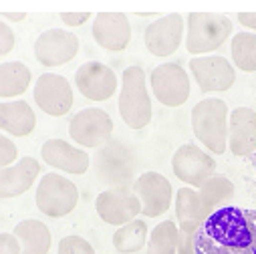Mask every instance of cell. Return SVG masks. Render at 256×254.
<instances>
[{
    "label": "cell",
    "mask_w": 256,
    "mask_h": 254,
    "mask_svg": "<svg viewBox=\"0 0 256 254\" xmlns=\"http://www.w3.org/2000/svg\"><path fill=\"white\" fill-rule=\"evenodd\" d=\"M176 250H178V224L174 220H164L152 230L148 238L146 254H176Z\"/></svg>",
    "instance_id": "4316f807"
},
{
    "label": "cell",
    "mask_w": 256,
    "mask_h": 254,
    "mask_svg": "<svg viewBox=\"0 0 256 254\" xmlns=\"http://www.w3.org/2000/svg\"><path fill=\"white\" fill-rule=\"evenodd\" d=\"M91 18V12H60V20L67 26H81Z\"/></svg>",
    "instance_id": "d6a6232c"
},
{
    "label": "cell",
    "mask_w": 256,
    "mask_h": 254,
    "mask_svg": "<svg viewBox=\"0 0 256 254\" xmlns=\"http://www.w3.org/2000/svg\"><path fill=\"white\" fill-rule=\"evenodd\" d=\"M34 202L40 214L48 218H65L79 204V190L69 178L50 172L40 178Z\"/></svg>",
    "instance_id": "5b68a950"
},
{
    "label": "cell",
    "mask_w": 256,
    "mask_h": 254,
    "mask_svg": "<svg viewBox=\"0 0 256 254\" xmlns=\"http://www.w3.org/2000/svg\"><path fill=\"white\" fill-rule=\"evenodd\" d=\"M0 254H20L18 240L12 232H0Z\"/></svg>",
    "instance_id": "1f68e13d"
},
{
    "label": "cell",
    "mask_w": 256,
    "mask_h": 254,
    "mask_svg": "<svg viewBox=\"0 0 256 254\" xmlns=\"http://www.w3.org/2000/svg\"><path fill=\"white\" fill-rule=\"evenodd\" d=\"M176 218H178V230L184 232H198V228L202 226V222L208 218L200 196H198V190L194 188H180L178 194H176Z\"/></svg>",
    "instance_id": "44dd1931"
},
{
    "label": "cell",
    "mask_w": 256,
    "mask_h": 254,
    "mask_svg": "<svg viewBox=\"0 0 256 254\" xmlns=\"http://www.w3.org/2000/svg\"><path fill=\"white\" fill-rule=\"evenodd\" d=\"M186 26V48L190 54L214 52L232 34V20L220 12H190Z\"/></svg>",
    "instance_id": "277c9868"
},
{
    "label": "cell",
    "mask_w": 256,
    "mask_h": 254,
    "mask_svg": "<svg viewBox=\"0 0 256 254\" xmlns=\"http://www.w3.org/2000/svg\"><path fill=\"white\" fill-rule=\"evenodd\" d=\"M228 148L234 156L244 158L256 150V111L236 107L228 115Z\"/></svg>",
    "instance_id": "ac0fdd59"
},
{
    "label": "cell",
    "mask_w": 256,
    "mask_h": 254,
    "mask_svg": "<svg viewBox=\"0 0 256 254\" xmlns=\"http://www.w3.org/2000/svg\"><path fill=\"white\" fill-rule=\"evenodd\" d=\"M156 99L166 107H182L190 97V77L178 62H162L150 75Z\"/></svg>",
    "instance_id": "9c48e42d"
},
{
    "label": "cell",
    "mask_w": 256,
    "mask_h": 254,
    "mask_svg": "<svg viewBox=\"0 0 256 254\" xmlns=\"http://www.w3.org/2000/svg\"><path fill=\"white\" fill-rule=\"evenodd\" d=\"M14 238L18 240L20 254H48L52 244V234L48 226L36 218L22 220L12 230Z\"/></svg>",
    "instance_id": "7402d4cb"
},
{
    "label": "cell",
    "mask_w": 256,
    "mask_h": 254,
    "mask_svg": "<svg viewBox=\"0 0 256 254\" xmlns=\"http://www.w3.org/2000/svg\"><path fill=\"white\" fill-rule=\"evenodd\" d=\"M40 174V164L26 156L8 168H0V198H16L26 194Z\"/></svg>",
    "instance_id": "d6986e66"
},
{
    "label": "cell",
    "mask_w": 256,
    "mask_h": 254,
    "mask_svg": "<svg viewBox=\"0 0 256 254\" xmlns=\"http://www.w3.org/2000/svg\"><path fill=\"white\" fill-rule=\"evenodd\" d=\"M95 210L105 224L121 228L142 214V204H140V200L134 194L132 188L115 186V188H109L97 196Z\"/></svg>",
    "instance_id": "ba28073f"
},
{
    "label": "cell",
    "mask_w": 256,
    "mask_h": 254,
    "mask_svg": "<svg viewBox=\"0 0 256 254\" xmlns=\"http://www.w3.org/2000/svg\"><path fill=\"white\" fill-rule=\"evenodd\" d=\"M190 73L200 91H228L236 81V71L226 56H194L190 58Z\"/></svg>",
    "instance_id": "4fadbf2b"
},
{
    "label": "cell",
    "mask_w": 256,
    "mask_h": 254,
    "mask_svg": "<svg viewBox=\"0 0 256 254\" xmlns=\"http://www.w3.org/2000/svg\"><path fill=\"white\" fill-rule=\"evenodd\" d=\"M34 103L36 107L50 115L62 117L73 107V89L71 83L56 73H42L34 85Z\"/></svg>",
    "instance_id": "7c38bea8"
},
{
    "label": "cell",
    "mask_w": 256,
    "mask_h": 254,
    "mask_svg": "<svg viewBox=\"0 0 256 254\" xmlns=\"http://www.w3.org/2000/svg\"><path fill=\"white\" fill-rule=\"evenodd\" d=\"M198 196L206 216H210L216 210L228 206V202L234 198V184L226 176H212L204 186L198 188Z\"/></svg>",
    "instance_id": "cb8c5ba5"
},
{
    "label": "cell",
    "mask_w": 256,
    "mask_h": 254,
    "mask_svg": "<svg viewBox=\"0 0 256 254\" xmlns=\"http://www.w3.org/2000/svg\"><path fill=\"white\" fill-rule=\"evenodd\" d=\"M75 85L79 93L89 101H107L117 91V75L111 67L99 60H89L77 69Z\"/></svg>",
    "instance_id": "5bb4252c"
},
{
    "label": "cell",
    "mask_w": 256,
    "mask_h": 254,
    "mask_svg": "<svg viewBox=\"0 0 256 254\" xmlns=\"http://www.w3.org/2000/svg\"><path fill=\"white\" fill-rule=\"evenodd\" d=\"M184 16L178 12L160 16L158 20H154L152 24H148L146 34H144V42L146 48L154 54V56H170L174 54L184 38Z\"/></svg>",
    "instance_id": "9a60e30c"
},
{
    "label": "cell",
    "mask_w": 256,
    "mask_h": 254,
    "mask_svg": "<svg viewBox=\"0 0 256 254\" xmlns=\"http://www.w3.org/2000/svg\"><path fill=\"white\" fill-rule=\"evenodd\" d=\"M132 190L142 204V214L146 218H158L166 214L172 206V184L160 172H144L136 180Z\"/></svg>",
    "instance_id": "8fae6325"
},
{
    "label": "cell",
    "mask_w": 256,
    "mask_h": 254,
    "mask_svg": "<svg viewBox=\"0 0 256 254\" xmlns=\"http://www.w3.org/2000/svg\"><path fill=\"white\" fill-rule=\"evenodd\" d=\"M196 254H256V210L224 206L196 232Z\"/></svg>",
    "instance_id": "6da1fadb"
},
{
    "label": "cell",
    "mask_w": 256,
    "mask_h": 254,
    "mask_svg": "<svg viewBox=\"0 0 256 254\" xmlns=\"http://www.w3.org/2000/svg\"><path fill=\"white\" fill-rule=\"evenodd\" d=\"M36 115L26 101L0 103V130L14 138H26L34 132Z\"/></svg>",
    "instance_id": "ffe728a7"
},
{
    "label": "cell",
    "mask_w": 256,
    "mask_h": 254,
    "mask_svg": "<svg viewBox=\"0 0 256 254\" xmlns=\"http://www.w3.org/2000/svg\"><path fill=\"white\" fill-rule=\"evenodd\" d=\"M113 136V119L101 107H87L73 115L69 123V138L81 148H101Z\"/></svg>",
    "instance_id": "8992f818"
},
{
    "label": "cell",
    "mask_w": 256,
    "mask_h": 254,
    "mask_svg": "<svg viewBox=\"0 0 256 254\" xmlns=\"http://www.w3.org/2000/svg\"><path fill=\"white\" fill-rule=\"evenodd\" d=\"M79 54L77 34L65 28H48L34 40V56L42 67H60Z\"/></svg>",
    "instance_id": "30bf717a"
},
{
    "label": "cell",
    "mask_w": 256,
    "mask_h": 254,
    "mask_svg": "<svg viewBox=\"0 0 256 254\" xmlns=\"http://www.w3.org/2000/svg\"><path fill=\"white\" fill-rule=\"evenodd\" d=\"M14 48V30L0 18V56H6Z\"/></svg>",
    "instance_id": "f546056e"
},
{
    "label": "cell",
    "mask_w": 256,
    "mask_h": 254,
    "mask_svg": "<svg viewBox=\"0 0 256 254\" xmlns=\"http://www.w3.org/2000/svg\"><path fill=\"white\" fill-rule=\"evenodd\" d=\"M230 54L234 65L244 73L256 71V34L254 32H238L232 38Z\"/></svg>",
    "instance_id": "484cf974"
},
{
    "label": "cell",
    "mask_w": 256,
    "mask_h": 254,
    "mask_svg": "<svg viewBox=\"0 0 256 254\" xmlns=\"http://www.w3.org/2000/svg\"><path fill=\"white\" fill-rule=\"evenodd\" d=\"M194 238H196L194 232L178 230V250H176V254H196Z\"/></svg>",
    "instance_id": "4dcf8cb0"
},
{
    "label": "cell",
    "mask_w": 256,
    "mask_h": 254,
    "mask_svg": "<svg viewBox=\"0 0 256 254\" xmlns=\"http://www.w3.org/2000/svg\"><path fill=\"white\" fill-rule=\"evenodd\" d=\"M56 254H97L95 248L91 246L89 240H85L83 236L77 234H69L65 238H60Z\"/></svg>",
    "instance_id": "83f0119b"
},
{
    "label": "cell",
    "mask_w": 256,
    "mask_h": 254,
    "mask_svg": "<svg viewBox=\"0 0 256 254\" xmlns=\"http://www.w3.org/2000/svg\"><path fill=\"white\" fill-rule=\"evenodd\" d=\"M26 18V14L24 12H4V22L6 20H12V22H20V20H24Z\"/></svg>",
    "instance_id": "e575fe53"
},
{
    "label": "cell",
    "mask_w": 256,
    "mask_h": 254,
    "mask_svg": "<svg viewBox=\"0 0 256 254\" xmlns=\"http://www.w3.org/2000/svg\"><path fill=\"white\" fill-rule=\"evenodd\" d=\"M32 73L20 60H8L0 65V97L12 99L26 93L30 87Z\"/></svg>",
    "instance_id": "603a6c76"
},
{
    "label": "cell",
    "mask_w": 256,
    "mask_h": 254,
    "mask_svg": "<svg viewBox=\"0 0 256 254\" xmlns=\"http://www.w3.org/2000/svg\"><path fill=\"white\" fill-rule=\"evenodd\" d=\"M238 20H240L242 26H246L250 30H256V12H240Z\"/></svg>",
    "instance_id": "836d02e7"
},
{
    "label": "cell",
    "mask_w": 256,
    "mask_h": 254,
    "mask_svg": "<svg viewBox=\"0 0 256 254\" xmlns=\"http://www.w3.org/2000/svg\"><path fill=\"white\" fill-rule=\"evenodd\" d=\"M148 224L142 218L132 220L130 224H125L115 230L113 234V246L119 254H136L146 248L148 244Z\"/></svg>",
    "instance_id": "d4e9b609"
},
{
    "label": "cell",
    "mask_w": 256,
    "mask_h": 254,
    "mask_svg": "<svg viewBox=\"0 0 256 254\" xmlns=\"http://www.w3.org/2000/svg\"><path fill=\"white\" fill-rule=\"evenodd\" d=\"M172 172L180 182L188 184V188H200L212 176H216V162L202 148L184 144L172 156Z\"/></svg>",
    "instance_id": "52a82bcc"
},
{
    "label": "cell",
    "mask_w": 256,
    "mask_h": 254,
    "mask_svg": "<svg viewBox=\"0 0 256 254\" xmlns=\"http://www.w3.org/2000/svg\"><path fill=\"white\" fill-rule=\"evenodd\" d=\"M119 115L132 130H144L152 121V99L146 83V71L138 65L127 67L121 75Z\"/></svg>",
    "instance_id": "3957f363"
},
{
    "label": "cell",
    "mask_w": 256,
    "mask_h": 254,
    "mask_svg": "<svg viewBox=\"0 0 256 254\" xmlns=\"http://www.w3.org/2000/svg\"><path fill=\"white\" fill-rule=\"evenodd\" d=\"M93 38L99 46L119 52L130 46L132 40V24L123 12H99L93 20Z\"/></svg>",
    "instance_id": "2e32d148"
},
{
    "label": "cell",
    "mask_w": 256,
    "mask_h": 254,
    "mask_svg": "<svg viewBox=\"0 0 256 254\" xmlns=\"http://www.w3.org/2000/svg\"><path fill=\"white\" fill-rule=\"evenodd\" d=\"M228 105L222 99H202L192 109V130L210 154H224L228 148Z\"/></svg>",
    "instance_id": "7a4b0ae2"
},
{
    "label": "cell",
    "mask_w": 256,
    "mask_h": 254,
    "mask_svg": "<svg viewBox=\"0 0 256 254\" xmlns=\"http://www.w3.org/2000/svg\"><path fill=\"white\" fill-rule=\"evenodd\" d=\"M18 162V150L10 138L0 134V168H8Z\"/></svg>",
    "instance_id": "f1b7e54d"
},
{
    "label": "cell",
    "mask_w": 256,
    "mask_h": 254,
    "mask_svg": "<svg viewBox=\"0 0 256 254\" xmlns=\"http://www.w3.org/2000/svg\"><path fill=\"white\" fill-rule=\"evenodd\" d=\"M40 156L50 168L60 170L65 174H73V176H83L91 164L89 154H85L81 148H75L69 142L58 140V138L46 140L40 148Z\"/></svg>",
    "instance_id": "e0dca14e"
}]
</instances>
